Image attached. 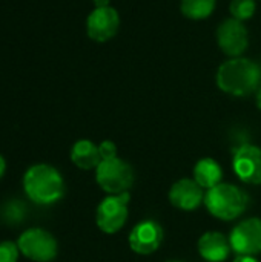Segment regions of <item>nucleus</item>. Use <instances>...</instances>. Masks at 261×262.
Returning a JSON list of instances; mask_svg holds the SVG:
<instances>
[{
  "instance_id": "nucleus-1",
  "label": "nucleus",
  "mask_w": 261,
  "mask_h": 262,
  "mask_svg": "<svg viewBox=\"0 0 261 262\" xmlns=\"http://www.w3.org/2000/svg\"><path fill=\"white\" fill-rule=\"evenodd\" d=\"M217 86L225 94L234 97H246L258 91L261 68L252 60L234 57L225 61L217 71Z\"/></svg>"
},
{
  "instance_id": "nucleus-2",
  "label": "nucleus",
  "mask_w": 261,
  "mask_h": 262,
  "mask_svg": "<svg viewBox=\"0 0 261 262\" xmlns=\"http://www.w3.org/2000/svg\"><path fill=\"white\" fill-rule=\"evenodd\" d=\"M23 190L32 203L51 206L63 198L65 181L62 173L54 166L38 163L25 172Z\"/></svg>"
},
{
  "instance_id": "nucleus-3",
  "label": "nucleus",
  "mask_w": 261,
  "mask_h": 262,
  "mask_svg": "<svg viewBox=\"0 0 261 262\" xmlns=\"http://www.w3.org/2000/svg\"><path fill=\"white\" fill-rule=\"evenodd\" d=\"M248 195L240 187L229 183H220L205 193L208 212L222 221H234L242 216L248 209Z\"/></svg>"
},
{
  "instance_id": "nucleus-4",
  "label": "nucleus",
  "mask_w": 261,
  "mask_h": 262,
  "mask_svg": "<svg viewBox=\"0 0 261 262\" xmlns=\"http://www.w3.org/2000/svg\"><path fill=\"white\" fill-rule=\"evenodd\" d=\"M95 181L98 187L109 195L126 193L134 184V170L118 157L102 160L95 169Z\"/></svg>"
},
{
  "instance_id": "nucleus-5",
  "label": "nucleus",
  "mask_w": 261,
  "mask_h": 262,
  "mask_svg": "<svg viewBox=\"0 0 261 262\" xmlns=\"http://www.w3.org/2000/svg\"><path fill=\"white\" fill-rule=\"evenodd\" d=\"M20 253L34 262H51L57 258L58 244L55 238L43 229H28L17 239Z\"/></svg>"
},
{
  "instance_id": "nucleus-6",
  "label": "nucleus",
  "mask_w": 261,
  "mask_h": 262,
  "mask_svg": "<svg viewBox=\"0 0 261 262\" xmlns=\"http://www.w3.org/2000/svg\"><path fill=\"white\" fill-rule=\"evenodd\" d=\"M129 192L109 195L98 204L95 212V223L103 233L114 235L123 229L129 215Z\"/></svg>"
},
{
  "instance_id": "nucleus-7",
  "label": "nucleus",
  "mask_w": 261,
  "mask_h": 262,
  "mask_svg": "<svg viewBox=\"0 0 261 262\" xmlns=\"http://www.w3.org/2000/svg\"><path fill=\"white\" fill-rule=\"evenodd\" d=\"M237 255L257 256L261 253V218H248L237 224L229 236Z\"/></svg>"
},
{
  "instance_id": "nucleus-8",
  "label": "nucleus",
  "mask_w": 261,
  "mask_h": 262,
  "mask_svg": "<svg viewBox=\"0 0 261 262\" xmlns=\"http://www.w3.org/2000/svg\"><path fill=\"white\" fill-rule=\"evenodd\" d=\"M235 175L246 184H261V149L254 144L240 146L232 160Z\"/></svg>"
},
{
  "instance_id": "nucleus-9",
  "label": "nucleus",
  "mask_w": 261,
  "mask_h": 262,
  "mask_svg": "<svg viewBox=\"0 0 261 262\" xmlns=\"http://www.w3.org/2000/svg\"><path fill=\"white\" fill-rule=\"evenodd\" d=\"M129 247L137 255H152L163 243V229L152 220L138 223L129 233Z\"/></svg>"
},
{
  "instance_id": "nucleus-10",
  "label": "nucleus",
  "mask_w": 261,
  "mask_h": 262,
  "mask_svg": "<svg viewBox=\"0 0 261 262\" xmlns=\"http://www.w3.org/2000/svg\"><path fill=\"white\" fill-rule=\"evenodd\" d=\"M217 41L225 54L238 57L246 51L249 45L248 29L243 21L237 18H228L217 29Z\"/></svg>"
},
{
  "instance_id": "nucleus-11",
  "label": "nucleus",
  "mask_w": 261,
  "mask_h": 262,
  "mask_svg": "<svg viewBox=\"0 0 261 262\" xmlns=\"http://www.w3.org/2000/svg\"><path fill=\"white\" fill-rule=\"evenodd\" d=\"M120 25V17L117 11L111 6L95 8L86 20V31L89 38L95 41H108L112 38Z\"/></svg>"
},
{
  "instance_id": "nucleus-12",
  "label": "nucleus",
  "mask_w": 261,
  "mask_h": 262,
  "mask_svg": "<svg viewBox=\"0 0 261 262\" xmlns=\"http://www.w3.org/2000/svg\"><path fill=\"white\" fill-rule=\"evenodd\" d=\"M169 203L185 212H192L205 203L203 187L191 178H182L169 189Z\"/></svg>"
},
{
  "instance_id": "nucleus-13",
  "label": "nucleus",
  "mask_w": 261,
  "mask_h": 262,
  "mask_svg": "<svg viewBox=\"0 0 261 262\" xmlns=\"http://www.w3.org/2000/svg\"><path fill=\"white\" fill-rule=\"evenodd\" d=\"M200 256L208 262H225L231 252V241L220 232H206L200 236L197 244Z\"/></svg>"
},
{
  "instance_id": "nucleus-14",
  "label": "nucleus",
  "mask_w": 261,
  "mask_h": 262,
  "mask_svg": "<svg viewBox=\"0 0 261 262\" xmlns=\"http://www.w3.org/2000/svg\"><path fill=\"white\" fill-rule=\"evenodd\" d=\"M71 161L83 170L97 169L102 163L98 146L94 144L91 140H78L71 149Z\"/></svg>"
},
{
  "instance_id": "nucleus-15",
  "label": "nucleus",
  "mask_w": 261,
  "mask_h": 262,
  "mask_svg": "<svg viewBox=\"0 0 261 262\" xmlns=\"http://www.w3.org/2000/svg\"><path fill=\"white\" fill-rule=\"evenodd\" d=\"M223 169L222 166L212 158H202L194 166V180L203 189H212L222 183Z\"/></svg>"
},
{
  "instance_id": "nucleus-16",
  "label": "nucleus",
  "mask_w": 261,
  "mask_h": 262,
  "mask_svg": "<svg viewBox=\"0 0 261 262\" xmlns=\"http://www.w3.org/2000/svg\"><path fill=\"white\" fill-rule=\"evenodd\" d=\"M182 12L188 18L202 20L209 17L215 9V0H182Z\"/></svg>"
},
{
  "instance_id": "nucleus-17",
  "label": "nucleus",
  "mask_w": 261,
  "mask_h": 262,
  "mask_svg": "<svg viewBox=\"0 0 261 262\" xmlns=\"http://www.w3.org/2000/svg\"><path fill=\"white\" fill-rule=\"evenodd\" d=\"M0 216L3 223L9 226H17L18 223H23L26 216V206L20 200H11L3 204L0 210Z\"/></svg>"
},
{
  "instance_id": "nucleus-18",
  "label": "nucleus",
  "mask_w": 261,
  "mask_h": 262,
  "mask_svg": "<svg viewBox=\"0 0 261 262\" xmlns=\"http://www.w3.org/2000/svg\"><path fill=\"white\" fill-rule=\"evenodd\" d=\"M229 9H231L232 18L245 21V20H248V18H251L254 15L255 2L254 0H232Z\"/></svg>"
},
{
  "instance_id": "nucleus-19",
  "label": "nucleus",
  "mask_w": 261,
  "mask_h": 262,
  "mask_svg": "<svg viewBox=\"0 0 261 262\" xmlns=\"http://www.w3.org/2000/svg\"><path fill=\"white\" fill-rule=\"evenodd\" d=\"M20 255L17 243L2 241L0 243V262H17Z\"/></svg>"
},
{
  "instance_id": "nucleus-20",
  "label": "nucleus",
  "mask_w": 261,
  "mask_h": 262,
  "mask_svg": "<svg viewBox=\"0 0 261 262\" xmlns=\"http://www.w3.org/2000/svg\"><path fill=\"white\" fill-rule=\"evenodd\" d=\"M98 150H100V157L102 160H111V158H117V146L109 141L105 140L98 144Z\"/></svg>"
},
{
  "instance_id": "nucleus-21",
  "label": "nucleus",
  "mask_w": 261,
  "mask_h": 262,
  "mask_svg": "<svg viewBox=\"0 0 261 262\" xmlns=\"http://www.w3.org/2000/svg\"><path fill=\"white\" fill-rule=\"evenodd\" d=\"M234 262H258L255 256H248V255H237Z\"/></svg>"
},
{
  "instance_id": "nucleus-22",
  "label": "nucleus",
  "mask_w": 261,
  "mask_h": 262,
  "mask_svg": "<svg viewBox=\"0 0 261 262\" xmlns=\"http://www.w3.org/2000/svg\"><path fill=\"white\" fill-rule=\"evenodd\" d=\"M95 8H106L109 6V0H94Z\"/></svg>"
},
{
  "instance_id": "nucleus-23",
  "label": "nucleus",
  "mask_w": 261,
  "mask_h": 262,
  "mask_svg": "<svg viewBox=\"0 0 261 262\" xmlns=\"http://www.w3.org/2000/svg\"><path fill=\"white\" fill-rule=\"evenodd\" d=\"M5 170H6V161H5V158L0 155V178L3 177Z\"/></svg>"
},
{
  "instance_id": "nucleus-24",
  "label": "nucleus",
  "mask_w": 261,
  "mask_h": 262,
  "mask_svg": "<svg viewBox=\"0 0 261 262\" xmlns=\"http://www.w3.org/2000/svg\"><path fill=\"white\" fill-rule=\"evenodd\" d=\"M255 101H257V107L261 111V86L257 91V95H255Z\"/></svg>"
},
{
  "instance_id": "nucleus-25",
  "label": "nucleus",
  "mask_w": 261,
  "mask_h": 262,
  "mask_svg": "<svg viewBox=\"0 0 261 262\" xmlns=\"http://www.w3.org/2000/svg\"><path fill=\"white\" fill-rule=\"evenodd\" d=\"M166 262H185V261H166Z\"/></svg>"
}]
</instances>
